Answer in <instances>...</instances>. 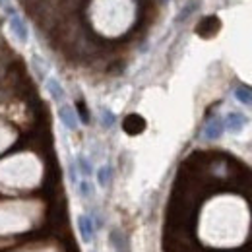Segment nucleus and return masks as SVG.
Segmentation results:
<instances>
[{
    "mask_svg": "<svg viewBox=\"0 0 252 252\" xmlns=\"http://www.w3.org/2000/svg\"><path fill=\"white\" fill-rule=\"evenodd\" d=\"M113 125H115V115L111 111H103V126L111 128Z\"/></svg>",
    "mask_w": 252,
    "mask_h": 252,
    "instance_id": "4468645a",
    "label": "nucleus"
},
{
    "mask_svg": "<svg viewBox=\"0 0 252 252\" xmlns=\"http://www.w3.org/2000/svg\"><path fill=\"white\" fill-rule=\"evenodd\" d=\"M47 90H49V95H51L55 101H63L64 99V90H63V86L59 84V80L49 78V80H47Z\"/></svg>",
    "mask_w": 252,
    "mask_h": 252,
    "instance_id": "6e6552de",
    "label": "nucleus"
},
{
    "mask_svg": "<svg viewBox=\"0 0 252 252\" xmlns=\"http://www.w3.org/2000/svg\"><path fill=\"white\" fill-rule=\"evenodd\" d=\"M10 30H12V33L16 35V39H18L20 43H28V39H30V30H28L26 22H24L18 14H12V18H10Z\"/></svg>",
    "mask_w": 252,
    "mask_h": 252,
    "instance_id": "f257e3e1",
    "label": "nucleus"
},
{
    "mask_svg": "<svg viewBox=\"0 0 252 252\" xmlns=\"http://www.w3.org/2000/svg\"><path fill=\"white\" fill-rule=\"evenodd\" d=\"M78 113H80V119H82V123H90V115H88V109L84 107V103H78Z\"/></svg>",
    "mask_w": 252,
    "mask_h": 252,
    "instance_id": "dca6fc26",
    "label": "nucleus"
},
{
    "mask_svg": "<svg viewBox=\"0 0 252 252\" xmlns=\"http://www.w3.org/2000/svg\"><path fill=\"white\" fill-rule=\"evenodd\" d=\"M78 229H80V235H82V241L86 245H90L94 241V221L90 216H80L78 218Z\"/></svg>",
    "mask_w": 252,
    "mask_h": 252,
    "instance_id": "f03ea898",
    "label": "nucleus"
},
{
    "mask_svg": "<svg viewBox=\"0 0 252 252\" xmlns=\"http://www.w3.org/2000/svg\"><path fill=\"white\" fill-rule=\"evenodd\" d=\"M194 10H196V2H190V4H189V8H185V10H183V12L179 14V18H177V22H183V20H187V18H189L190 14L194 12Z\"/></svg>",
    "mask_w": 252,
    "mask_h": 252,
    "instance_id": "ddd939ff",
    "label": "nucleus"
},
{
    "mask_svg": "<svg viewBox=\"0 0 252 252\" xmlns=\"http://www.w3.org/2000/svg\"><path fill=\"white\" fill-rule=\"evenodd\" d=\"M70 179H72V183H76V167L74 165H70Z\"/></svg>",
    "mask_w": 252,
    "mask_h": 252,
    "instance_id": "f3484780",
    "label": "nucleus"
},
{
    "mask_svg": "<svg viewBox=\"0 0 252 252\" xmlns=\"http://www.w3.org/2000/svg\"><path fill=\"white\" fill-rule=\"evenodd\" d=\"M247 123H249L247 117L241 115V113H229L227 119H225V126H227L231 132H241L243 126L247 125Z\"/></svg>",
    "mask_w": 252,
    "mask_h": 252,
    "instance_id": "0eeeda50",
    "label": "nucleus"
},
{
    "mask_svg": "<svg viewBox=\"0 0 252 252\" xmlns=\"http://www.w3.org/2000/svg\"><path fill=\"white\" fill-rule=\"evenodd\" d=\"M92 192H94V190H92V187H90L88 181H82V183H80V194H82L84 198H90Z\"/></svg>",
    "mask_w": 252,
    "mask_h": 252,
    "instance_id": "2eb2a0df",
    "label": "nucleus"
},
{
    "mask_svg": "<svg viewBox=\"0 0 252 252\" xmlns=\"http://www.w3.org/2000/svg\"><path fill=\"white\" fill-rule=\"evenodd\" d=\"M220 30V20L216 18V16H210V18H204L202 22H200V26L196 28V32L200 33V35H204V37H210V35H214V33Z\"/></svg>",
    "mask_w": 252,
    "mask_h": 252,
    "instance_id": "39448f33",
    "label": "nucleus"
},
{
    "mask_svg": "<svg viewBox=\"0 0 252 252\" xmlns=\"http://www.w3.org/2000/svg\"><path fill=\"white\" fill-rule=\"evenodd\" d=\"M223 130H225V123H223L221 119H212V121L206 125V128H204V136H206L208 140H218V138H221Z\"/></svg>",
    "mask_w": 252,
    "mask_h": 252,
    "instance_id": "423d86ee",
    "label": "nucleus"
},
{
    "mask_svg": "<svg viewBox=\"0 0 252 252\" xmlns=\"http://www.w3.org/2000/svg\"><path fill=\"white\" fill-rule=\"evenodd\" d=\"M111 243H113V247H115L117 252H125V239H123V235L119 231L111 233Z\"/></svg>",
    "mask_w": 252,
    "mask_h": 252,
    "instance_id": "9b49d317",
    "label": "nucleus"
},
{
    "mask_svg": "<svg viewBox=\"0 0 252 252\" xmlns=\"http://www.w3.org/2000/svg\"><path fill=\"white\" fill-rule=\"evenodd\" d=\"M59 119H61V123H63L68 130H76V128H78V115H76V111H74L70 105H63V107L59 109Z\"/></svg>",
    "mask_w": 252,
    "mask_h": 252,
    "instance_id": "7ed1b4c3",
    "label": "nucleus"
},
{
    "mask_svg": "<svg viewBox=\"0 0 252 252\" xmlns=\"http://www.w3.org/2000/svg\"><path fill=\"white\" fill-rule=\"evenodd\" d=\"M235 97L243 103V105H249L252 107V92L251 90H245V88H237L235 90Z\"/></svg>",
    "mask_w": 252,
    "mask_h": 252,
    "instance_id": "1a4fd4ad",
    "label": "nucleus"
},
{
    "mask_svg": "<svg viewBox=\"0 0 252 252\" xmlns=\"http://www.w3.org/2000/svg\"><path fill=\"white\" fill-rule=\"evenodd\" d=\"M97 181H99V185L101 187H107L109 185V181H111V167H101L99 171H97Z\"/></svg>",
    "mask_w": 252,
    "mask_h": 252,
    "instance_id": "9d476101",
    "label": "nucleus"
},
{
    "mask_svg": "<svg viewBox=\"0 0 252 252\" xmlns=\"http://www.w3.org/2000/svg\"><path fill=\"white\" fill-rule=\"evenodd\" d=\"M125 130L128 134H140V132H144V128H146V121L140 117V115H128L125 119Z\"/></svg>",
    "mask_w": 252,
    "mask_h": 252,
    "instance_id": "20e7f679",
    "label": "nucleus"
},
{
    "mask_svg": "<svg viewBox=\"0 0 252 252\" xmlns=\"http://www.w3.org/2000/svg\"><path fill=\"white\" fill-rule=\"evenodd\" d=\"M78 165H80V171H82L86 177H90V175H92V165H90V161L84 158V156H80V158H78Z\"/></svg>",
    "mask_w": 252,
    "mask_h": 252,
    "instance_id": "f8f14e48",
    "label": "nucleus"
}]
</instances>
